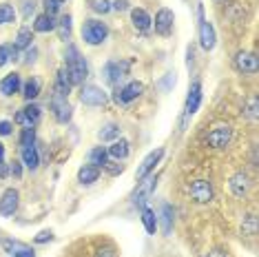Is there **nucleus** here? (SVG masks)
I'll return each mask as SVG.
<instances>
[{"label":"nucleus","mask_w":259,"mask_h":257,"mask_svg":"<svg viewBox=\"0 0 259 257\" xmlns=\"http://www.w3.org/2000/svg\"><path fill=\"white\" fill-rule=\"evenodd\" d=\"M64 60H67V73L71 84H84V78L89 75V67H87V60L82 58V54L78 51V47L69 45L67 51H64Z\"/></svg>","instance_id":"obj_1"},{"label":"nucleus","mask_w":259,"mask_h":257,"mask_svg":"<svg viewBox=\"0 0 259 257\" xmlns=\"http://www.w3.org/2000/svg\"><path fill=\"white\" fill-rule=\"evenodd\" d=\"M107 38H109V27H107V22L96 20V18L84 20V25H82V40H84L87 45L98 47V45H102Z\"/></svg>","instance_id":"obj_2"},{"label":"nucleus","mask_w":259,"mask_h":257,"mask_svg":"<svg viewBox=\"0 0 259 257\" xmlns=\"http://www.w3.org/2000/svg\"><path fill=\"white\" fill-rule=\"evenodd\" d=\"M131 64H133L131 60H111V62H107L104 64V71H102L104 80H107L109 84L117 87L128 75V71H131Z\"/></svg>","instance_id":"obj_3"},{"label":"nucleus","mask_w":259,"mask_h":257,"mask_svg":"<svg viewBox=\"0 0 259 257\" xmlns=\"http://www.w3.org/2000/svg\"><path fill=\"white\" fill-rule=\"evenodd\" d=\"M155 186H157V178H155L153 173L149 175V178L140 180L138 189H135V191H133V195H131V204H133V206L144 208V206H146V202H149V197L153 195V191H155Z\"/></svg>","instance_id":"obj_4"},{"label":"nucleus","mask_w":259,"mask_h":257,"mask_svg":"<svg viewBox=\"0 0 259 257\" xmlns=\"http://www.w3.org/2000/svg\"><path fill=\"white\" fill-rule=\"evenodd\" d=\"M197 14H199V45H202L204 51H213L215 49V42H217L215 27L204 18V7H202V5H199Z\"/></svg>","instance_id":"obj_5"},{"label":"nucleus","mask_w":259,"mask_h":257,"mask_svg":"<svg viewBox=\"0 0 259 257\" xmlns=\"http://www.w3.org/2000/svg\"><path fill=\"white\" fill-rule=\"evenodd\" d=\"M199 104H202V82L193 80L191 87H188V96H186V104H184V124L197 113Z\"/></svg>","instance_id":"obj_6"},{"label":"nucleus","mask_w":259,"mask_h":257,"mask_svg":"<svg viewBox=\"0 0 259 257\" xmlns=\"http://www.w3.org/2000/svg\"><path fill=\"white\" fill-rule=\"evenodd\" d=\"M107 91L98 84H82L80 89V102L87 104V107H102L107 102Z\"/></svg>","instance_id":"obj_7"},{"label":"nucleus","mask_w":259,"mask_h":257,"mask_svg":"<svg viewBox=\"0 0 259 257\" xmlns=\"http://www.w3.org/2000/svg\"><path fill=\"white\" fill-rule=\"evenodd\" d=\"M188 193H191V200L197 202V204H208L215 197L213 184H210L208 180H195V182H191Z\"/></svg>","instance_id":"obj_8"},{"label":"nucleus","mask_w":259,"mask_h":257,"mask_svg":"<svg viewBox=\"0 0 259 257\" xmlns=\"http://www.w3.org/2000/svg\"><path fill=\"white\" fill-rule=\"evenodd\" d=\"M231 140H233V128L228 124H220L206 136V144L210 149H226L231 144Z\"/></svg>","instance_id":"obj_9"},{"label":"nucleus","mask_w":259,"mask_h":257,"mask_svg":"<svg viewBox=\"0 0 259 257\" xmlns=\"http://www.w3.org/2000/svg\"><path fill=\"white\" fill-rule=\"evenodd\" d=\"M144 93V84L142 82H138V80H131L128 84H124L122 89H115L113 93V100L117 104H128V102H133V100H138L140 96Z\"/></svg>","instance_id":"obj_10"},{"label":"nucleus","mask_w":259,"mask_h":257,"mask_svg":"<svg viewBox=\"0 0 259 257\" xmlns=\"http://www.w3.org/2000/svg\"><path fill=\"white\" fill-rule=\"evenodd\" d=\"M162 157H164V149H162V147H157L155 151H151V153H149V155H146L144 160H142V164L138 166V171H135V180H138V182H140V180L149 178V175H151L153 171H155V166L160 164V160H162Z\"/></svg>","instance_id":"obj_11"},{"label":"nucleus","mask_w":259,"mask_h":257,"mask_svg":"<svg viewBox=\"0 0 259 257\" xmlns=\"http://www.w3.org/2000/svg\"><path fill=\"white\" fill-rule=\"evenodd\" d=\"M173 25H175V14L170 9L162 7L155 14V20H153L155 33H160V36H170V33H173Z\"/></svg>","instance_id":"obj_12"},{"label":"nucleus","mask_w":259,"mask_h":257,"mask_svg":"<svg viewBox=\"0 0 259 257\" xmlns=\"http://www.w3.org/2000/svg\"><path fill=\"white\" fill-rule=\"evenodd\" d=\"M51 111H54V118L60 122V124H67V122H71L73 107L69 104V98L54 96V98H51Z\"/></svg>","instance_id":"obj_13"},{"label":"nucleus","mask_w":259,"mask_h":257,"mask_svg":"<svg viewBox=\"0 0 259 257\" xmlns=\"http://www.w3.org/2000/svg\"><path fill=\"white\" fill-rule=\"evenodd\" d=\"M250 186H252V180H250V175L244 173V171H237L231 180H228V189H231V193L235 197H246L250 191Z\"/></svg>","instance_id":"obj_14"},{"label":"nucleus","mask_w":259,"mask_h":257,"mask_svg":"<svg viewBox=\"0 0 259 257\" xmlns=\"http://www.w3.org/2000/svg\"><path fill=\"white\" fill-rule=\"evenodd\" d=\"M235 69H237L239 73H244V75L257 73V71H259V60H257V56L252 54V51H239V54L235 56Z\"/></svg>","instance_id":"obj_15"},{"label":"nucleus","mask_w":259,"mask_h":257,"mask_svg":"<svg viewBox=\"0 0 259 257\" xmlns=\"http://www.w3.org/2000/svg\"><path fill=\"white\" fill-rule=\"evenodd\" d=\"M20 204V193L16 189H7L0 197V215L3 218H14Z\"/></svg>","instance_id":"obj_16"},{"label":"nucleus","mask_w":259,"mask_h":257,"mask_svg":"<svg viewBox=\"0 0 259 257\" xmlns=\"http://www.w3.org/2000/svg\"><path fill=\"white\" fill-rule=\"evenodd\" d=\"M40 118H42V109L33 102H29L25 109H20L18 113H16V122L22 126H36L40 122Z\"/></svg>","instance_id":"obj_17"},{"label":"nucleus","mask_w":259,"mask_h":257,"mask_svg":"<svg viewBox=\"0 0 259 257\" xmlns=\"http://www.w3.org/2000/svg\"><path fill=\"white\" fill-rule=\"evenodd\" d=\"M3 248L7 250L11 257H36L31 246L18 242V239H3Z\"/></svg>","instance_id":"obj_18"},{"label":"nucleus","mask_w":259,"mask_h":257,"mask_svg":"<svg viewBox=\"0 0 259 257\" xmlns=\"http://www.w3.org/2000/svg\"><path fill=\"white\" fill-rule=\"evenodd\" d=\"M22 89V80H20V73H7L3 80H0V93L3 96H7V98H11V96H16Z\"/></svg>","instance_id":"obj_19"},{"label":"nucleus","mask_w":259,"mask_h":257,"mask_svg":"<svg viewBox=\"0 0 259 257\" xmlns=\"http://www.w3.org/2000/svg\"><path fill=\"white\" fill-rule=\"evenodd\" d=\"M173 224H175V208L170 206L168 202H164L162 208H160V220H157V226H162L164 235H170V233H173Z\"/></svg>","instance_id":"obj_20"},{"label":"nucleus","mask_w":259,"mask_h":257,"mask_svg":"<svg viewBox=\"0 0 259 257\" xmlns=\"http://www.w3.org/2000/svg\"><path fill=\"white\" fill-rule=\"evenodd\" d=\"M107 153H109L111 160L122 162L128 157V153H131V144H128V140H124V138H117L111 142V147H107Z\"/></svg>","instance_id":"obj_21"},{"label":"nucleus","mask_w":259,"mask_h":257,"mask_svg":"<svg viewBox=\"0 0 259 257\" xmlns=\"http://www.w3.org/2000/svg\"><path fill=\"white\" fill-rule=\"evenodd\" d=\"M131 22H133V27L138 29V31H149V29L153 27L151 16L146 14V11H144L142 7H135V9H131Z\"/></svg>","instance_id":"obj_22"},{"label":"nucleus","mask_w":259,"mask_h":257,"mask_svg":"<svg viewBox=\"0 0 259 257\" xmlns=\"http://www.w3.org/2000/svg\"><path fill=\"white\" fill-rule=\"evenodd\" d=\"M71 80H69V73L67 69H60L56 75V87H54V96H60V98H69L71 93Z\"/></svg>","instance_id":"obj_23"},{"label":"nucleus","mask_w":259,"mask_h":257,"mask_svg":"<svg viewBox=\"0 0 259 257\" xmlns=\"http://www.w3.org/2000/svg\"><path fill=\"white\" fill-rule=\"evenodd\" d=\"M98 178H100V168L98 166L84 164V166L78 168V182L82 186H91L93 182H98Z\"/></svg>","instance_id":"obj_24"},{"label":"nucleus","mask_w":259,"mask_h":257,"mask_svg":"<svg viewBox=\"0 0 259 257\" xmlns=\"http://www.w3.org/2000/svg\"><path fill=\"white\" fill-rule=\"evenodd\" d=\"M40 91H42V82H40V78H29L25 84H22V98H25L27 102H33L36 98L40 96Z\"/></svg>","instance_id":"obj_25"},{"label":"nucleus","mask_w":259,"mask_h":257,"mask_svg":"<svg viewBox=\"0 0 259 257\" xmlns=\"http://www.w3.org/2000/svg\"><path fill=\"white\" fill-rule=\"evenodd\" d=\"M56 18L54 16H49V14H40L36 16V20H33V31H38V33H49V31H54L56 29Z\"/></svg>","instance_id":"obj_26"},{"label":"nucleus","mask_w":259,"mask_h":257,"mask_svg":"<svg viewBox=\"0 0 259 257\" xmlns=\"http://www.w3.org/2000/svg\"><path fill=\"white\" fill-rule=\"evenodd\" d=\"M22 164H25L27 168H31V171H36V168L40 166V155H38L36 144L22 149Z\"/></svg>","instance_id":"obj_27"},{"label":"nucleus","mask_w":259,"mask_h":257,"mask_svg":"<svg viewBox=\"0 0 259 257\" xmlns=\"http://www.w3.org/2000/svg\"><path fill=\"white\" fill-rule=\"evenodd\" d=\"M31 40H33V33L29 27H22L16 36V42H14V49L16 51H25V49H31Z\"/></svg>","instance_id":"obj_28"},{"label":"nucleus","mask_w":259,"mask_h":257,"mask_svg":"<svg viewBox=\"0 0 259 257\" xmlns=\"http://www.w3.org/2000/svg\"><path fill=\"white\" fill-rule=\"evenodd\" d=\"M142 224H144V229L149 235H155V231H157V215L153 208L149 206H144L142 208Z\"/></svg>","instance_id":"obj_29"},{"label":"nucleus","mask_w":259,"mask_h":257,"mask_svg":"<svg viewBox=\"0 0 259 257\" xmlns=\"http://www.w3.org/2000/svg\"><path fill=\"white\" fill-rule=\"evenodd\" d=\"M120 126L115 124V122H109V124H104L102 128H100V133H98V138L102 140V142H113V140L120 138Z\"/></svg>","instance_id":"obj_30"},{"label":"nucleus","mask_w":259,"mask_h":257,"mask_svg":"<svg viewBox=\"0 0 259 257\" xmlns=\"http://www.w3.org/2000/svg\"><path fill=\"white\" fill-rule=\"evenodd\" d=\"M107 160H109V153H107V149L104 147H96V149L89 151V164L102 168L104 164H107Z\"/></svg>","instance_id":"obj_31"},{"label":"nucleus","mask_w":259,"mask_h":257,"mask_svg":"<svg viewBox=\"0 0 259 257\" xmlns=\"http://www.w3.org/2000/svg\"><path fill=\"white\" fill-rule=\"evenodd\" d=\"M56 29H58V36H60V40H64L67 42L69 38H71V16H62L60 18V22L56 25Z\"/></svg>","instance_id":"obj_32"},{"label":"nucleus","mask_w":259,"mask_h":257,"mask_svg":"<svg viewBox=\"0 0 259 257\" xmlns=\"http://www.w3.org/2000/svg\"><path fill=\"white\" fill-rule=\"evenodd\" d=\"M9 60H18V51L14 49V45H3L0 47V67H5Z\"/></svg>","instance_id":"obj_33"},{"label":"nucleus","mask_w":259,"mask_h":257,"mask_svg":"<svg viewBox=\"0 0 259 257\" xmlns=\"http://www.w3.org/2000/svg\"><path fill=\"white\" fill-rule=\"evenodd\" d=\"M33 144H36V128L25 126L20 131V147L25 149V147H33Z\"/></svg>","instance_id":"obj_34"},{"label":"nucleus","mask_w":259,"mask_h":257,"mask_svg":"<svg viewBox=\"0 0 259 257\" xmlns=\"http://www.w3.org/2000/svg\"><path fill=\"white\" fill-rule=\"evenodd\" d=\"M241 233L244 235H257V218L255 215H246L241 222Z\"/></svg>","instance_id":"obj_35"},{"label":"nucleus","mask_w":259,"mask_h":257,"mask_svg":"<svg viewBox=\"0 0 259 257\" xmlns=\"http://www.w3.org/2000/svg\"><path fill=\"white\" fill-rule=\"evenodd\" d=\"M16 20V9L11 5H0V25H9Z\"/></svg>","instance_id":"obj_36"},{"label":"nucleus","mask_w":259,"mask_h":257,"mask_svg":"<svg viewBox=\"0 0 259 257\" xmlns=\"http://www.w3.org/2000/svg\"><path fill=\"white\" fill-rule=\"evenodd\" d=\"M104 171H107L111 178H115V175H120V173H124V164H122L120 160H107V164L102 166Z\"/></svg>","instance_id":"obj_37"},{"label":"nucleus","mask_w":259,"mask_h":257,"mask_svg":"<svg viewBox=\"0 0 259 257\" xmlns=\"http://www.w3.org/2000/svg\"><path fill=\"white\" fill-rule=\"evenodd\" d=\"M62 5H64V0H45V14L56 18V14H60Z\"/></svg>","instance_id":"obj_38"},{"label":"nucleus","mask_w":259,"mask_h":257,"mask_svg":"<svg viewBox=\"0 0 259 257\" xmlns=\"http://www.w3.org/2000/svg\"><path fill=\"white\" fill-rule=\"evenodd\" d=\"M89 3H91V9L93 11H96V14H109V11H111V3H109V0H89Z\"/></svg>","instance_id":"obj_39"},{"label":"nucleus","mask_w":259,"mask_h":257,"mask_svg":"<svg viewBox=\"0 0 259 257\" xmlns=\"http://www.w3.org/2000/svg\"><path fill=\"white\" fill-rule=\"evenodd\" d=\"M96 257H117V250L111 244H104V246H100L96 250Z\"/></svg>","instance_id":"obj_40"},{"label":"nucleus","mask_w":259,"mask_h":257,"mask_svg":"<svg viewBox=\"0 0 259 257\" xmlns=\"http://www.w3.org/2000/svg\"><path fill=\"white\" fill-rule=\"evenodd\" d=\"M257 107H259V100H257V96L255 98H250V102H248V109H246V115L255 122L257 120Z\"/></svg>","instance_id":"obj_41"},{"label":"nucleus","mask_w":259,"mask_h":257,"mask_svg":"<svg viewBox=\"0 0 259 257\" xmlns=\"http://www.w3.org/2000/svg\"><path fill=\"white\" fill-rule=\"evenodd\" d=\"M9 173L14 175L16 180H20V178H22V162H18V160L9 162Z\"/></svg>","instance_id":"obj_42"},{"label":"nucleus","mask_w":259,"mask_h":257,"mask_svg":"<svg viewBox=\"0 0 259 257\" xmlns=\"http://www.w3.org/2000/svg\"><path fill=\"white\" fill-rule=\"evenodd\" d=\"M51 239H54V233L51 231H40L36 237H33V242L36 244H47V242H51Z\"/></svg>","instance_id":"obj_43"},{"label":"nucleus","mask_w":259,"mask_h":257,"mask_svg":"<svg viewBox=\"0 0 259 257\" xmlns=\"http://www.w3.org/2000/svg\"><path fill=\"white\" fill-rule=\"evenodd\" d=\"M11 128H14V124H11L9 120H0V136L3 138L11 136Z\"/></svg>","instance_id":"obj_44"},{"label":"nucleus","mask_w":259,"mask_h":257,"mask_svg":"<svg viewBox=\"0 0 259 257\" xmlns=\"http://www.w3.org/2000/svg\"><path fill=\"white\" fill-rule=\"evenodd\" d=\"M111 9H115V11H126V9H128V0H113Z\"/></svg>","instance_id":"obj_45"},{"label":"nucleus","mask_w":259,"mask_h":257,"mask_svg":"<svg viewBox=\"0 0 259 257\" xmlns=\"http://www.w3.org/2000/svg\"><path fill=\"white\" fill-rule=\"evenodd\" d=\"M7 173H9V164L5 160H0V178H7Z\"/></svg>","instance_id":"obj_46"},{"label":"nucleus","mask_w":259,"mask_h":257,"mask_svg":"<svg viewBox=\"0 0 259 257\" xmlns=\"http://www.w3.org/2000/svg\"><path fill=\"white\" fill-rule=\"evenodd\" d=\"M33 9H36V5H33V0H31V3H25V16L33 14Z\"/></svg>","instance_id":"obj_47"},{"label":"nucleus","mask_w":259,"mask_h":257,"mask_svg":"<svg viewBox=\"0 0 259 257\" xmlns=\"http://www.w3.org/2000/svg\"><path fill=\"white\" fill-rule=\"evenodd\" d=\"M33 56H36V49H31V51H29V54H27V62H33V60H36V58H33Z\"/></svg>","instance_id":"obj_48"},{"label":"nucleus","mask_w":259,"mask_h":257,"mask_svg":"<svg viewBox=\"0 0 259 257\" xmlns=\"http://www.w3.org/2000/svg\"><path fill=\"white\" fill-rule=\"evenodd\" d=\"M0 160H5V144L0 142Z\"/></svg>","instance_id":"obj_49"},{"label":"nucleus","mask_w":259,"mask_h":257,"mask_svg":"<svg viewBox=\"0 0 259 257\" xmlns=\"http://www.w3.org/2000/svg\"><path fill=\"white\" fill-rule=\"evenodd\" d=\"M220 3H224V0H220Z\"/></svg>","instance_id":"obj_50"}]
</instances>
